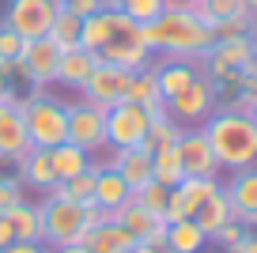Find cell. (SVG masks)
I'll use <instances>...</instances> for the list:
<instances>
[{"instance_id": "cell-1", "label": "cell", "mask_w": 257, "mask_h": 253, "mask_svg": "<svg viewBox=\"0 0 257 253\" xmlns=\"http://www.w3.org/2000/svg\"><path fill=\"white\" fill-rule=\"evenodd\" d=\"M148 49L163 57H185V61H201L204 53L212 49L216 34H212L208 23L193 16V12H167L163 8L152 23L140 27Z\"/></svg>"}, {"instance_id": "cell-2", "label": "cell", "mask_w": 257, "mask_h": 253, "mask_svg": "<svg viewBox=\"0 0 257 253\" xmlns=\"http://www.w3.org/2000/svg\"><path fill=\"white\" fill-rule=\"evenodd\" d=\"M201 129H204V136H208L216 159H219V170L257 166V125L246 117V113L216 110Z\"/></svg>"}, {"instance_id": "cell-3", "label": "cell", "mask_w": 257, "mask_h": 253, "mask_svg": "<svg viewBox=\"0 0 257 253\" xmlns=\"http://www.w3.org/2000/svg\"><path fill=\"white\" fill-rule=\"evenodd\" d=\"M19 113H23L31 148H57L68 140V98L53 91H31L19 98Z\"/></svg>"}, {"instance_id": "cell-4", "label": "cell", "mask_w": 257, "mask_h": 253, "mask_svg": "<svg viewBox=\"0 0 257 253\" xmlns=\"http://www.w3.org/2000/svg\"><path fill=\"white\" fill-rule=\"evenodd\" d=\"M38 215H42V242H46L49 249L76 245V242H83V234L91 230L87 204H76V200L57 197V193H46V197L38 200Z\"/></svg>"}, {"instance_id": "cell-5", "label": "cell", "mask_w": 257, "mask_h": 253, "mask_svg": "<svg viewBox=\"0 0 257 253\" xmlns=\"http://www.w3.org/2000/svg\"><path fill=\"white\" fill-rule=\"evenodd\" d=\"M98 61L117 64V68H125V72L148 68V64H152V49H148L144 34H140V23H133L125 12H117L113 34L102 42V49H98Z\"/></svg>"}, {"instance_id": "cell-6", "label": "cell", "mask_w": 257, "mask_h": 253, "mask_svg": "<svg viewBox=\"0 0 257 253\" xmlns=\"http://www.w3.org/2000/svg\"><path fill=\"white\" fill-rule=\"evenodd\" d=\"M163 106H167V113L185 129L204 125V121L216 113V87H212V79L204 76V72H197V76H193L178 95H170Z\"/></svg>"}, {"instance_id": "cell-7", "label": "cell", "mask_w": 257, "mask_h": 253, "mask_svg": "<svg viewBox=\"0 0 257 253\" xmlns=\"http://www.w3.org/2000/svg\"><path fill=\"white\" fill-rule=\"evenodd\" d=\"M68 144L83 148L91 159L102 155V151H110V144H106V110L102 106L87 102V98H72V102H68Z\"/></svg>"}, {"instance_id": "cell-8", "label": "cell", "mask_w": 257, "mask_h": 253, "mask_svg": "<svg viewBox=\"0 0 257 253\" xmlns=\"http://www.w3.org/2000/svg\"><path fill=\"white\" fill-rule=\"evenodd\" d=\"M148 125H152V110L121 98L117 106L106 110V144L110 148H137L148 140Z\"/></svg>"}, {"instance_id": "cell-9", "label": "cell", "mask_w": 257, "mask_h": 253, "mask_svg": "<svg viewBox=\"0 0 257 253\" xmlns=\"http://www.w3.org/2000/svg\"><path fill=\"white\" fill-rule=\"evenodd\" d=\"M57 12H61L57 0H8V8H4V27L16 31L23 42H34V38H46L49 34Z\"/></svg>"}, {"instance_id": "cell-10", "label": "cell", "mask_w": 257, "mask_h": 253, "mask_svg": "<svg viewBox=\"0 0 257 253\" xmlns=\"http://www.w3.org/2000/svg\"><path fill=\"white\" fill-rule=\"evenodd\" d=\"M57 61H61V49H57L49 38L23 42V53H19V76H27L31 91H49L57 83Z\"/></svg>"}, {"instance_id": "cell-11", "label": "cell", "mask_w": 257, "mask_h": 253, "mask_svg": "<svg viewBox=\"0 0 257 253\" xmlns=\"http://www.w3.org/2000/svg\"><path fill=\"white\" fill-rule=\"evenodd\" d=\"M128 79H133V72L117 68V64L98 61V64H95V72L87 76V83H83L76 95L87 98V102H95V106H102V110H110V106H117L121 98H125Z\"/></svg>"}, {"instance_id": "cell-12", "label": "cell", "mask_w": 257, "mask_h": 253, "mask_svg": "<svg viewBox=\"0 0 257 253\" xmlns=\"http://www.w3.org/2000/svg\"><path fill=\"white\" fill-rule=\"evenodd\" d=\"M110 215H113V219H117L133 238H137V242L152 245V249L167 245V219H163V215H155V212H148V208H144V204H137L133 197H128L121 208H113Z\"/></svg>"}, {"instance_id": "cell-13", "label": "cell", "mask_w": 257, "mask_h": 253, "mask_svg": "<svg viewBox=\"0 0 257 253\" xmlns=\"http://www.w3.org/2000/svg\"><path fill=\"white\" fill-rule=\"evenodd\" d=\"M178 155H182L185 178H219V159H216V151H212V144H208L201 125H189L182 133Z\"/></svg>"}, {"instance_id": "cell-14", "label": "cell", "mask_w": 257, "mask_h": 253, "mask_svg": "<svg viewBox=\"0 0 257 253\" xmlns=\"http://www.w3.org/2000/svg\"><path fill=\"white\" fill-rule=\"evenodd\" d=\"M91 163H106L110 170H117L128 189H140L144 182H152V148H148V144H137V148H110L106 159H91Z\"/></svg>"}, {"instance_id": "cell-15", "label": "cell", "mask_w": 257, "mask_h": 253, "mask_svg": "<svg viewBox=\"0 0 257 253\" xmlns=\"http://www.w3.org/2000/svg\"><path fill=\"white\" fill-rule=\"evenodd\" d=\"M223 193L234 208V219L242 227H257V166L231 170V182L223 185Z\"/></svg>"}, {"instance_id": "cell-16", "label": "cell", "mask_w": 257, "mask_h": 253, "mask_svg": "<svg viewBox=\"0 0 257 253\" xmlns=\"http://www.w3.org/2000/svg\"><path fill=\"white\" fill-rule=\"evenodd\" d=\"M27 151H31V136H27L19 102L16 106H0V163L19 166Z\"/></svg>"}, {"instance_id": "cell-17", "label": "cell", "mask_w": 257, "mask_h": 253, "mask_svg": "<svg viewBox=\"0 0 257 253\" xmlns=\"http://www.w3.org/2000/svg\"><path fill=\"white\" fill-rule=\"evenodd\" d=\"M95 64H98V53H91V49H83V46L64 49L61 61H57V83L64 91H80L87 83V76L95 72Z\"/></svg>"}, {"instance_id": "cell-18", "label": "cell", "mask_w": 257, "mask_h": 253, "mask_svg": "<svg viewBox=\"0 0 257 253\" xmlns=\"http://www.w3.org/2000/svg\"><path fill=\"white\" fill-rule=\"evenodd\" d=\"M83 245H87L91 253H128L137 245V238L128 234L113 215H106L102 223H95V227L83 234Z\"/></svg>"}, {"instance_id": "cell-19", "label": "cell", "mask_w": 257, "mask_h": 253, "mask_svg": "<svg viewBox=\"0 0 257 253\" xmlns=\"http://www.w3.org/2000/svg\"><path fill=\"white\" fill-rule=\"evenodd\" d=\"M152 72H155V79H159L163 102H167L170 95H178V91H182L185 83L201 72V61H185V57H159V61H152Z\"/></svg>"}, {"instance_id": "cell-20", "label": "cell", "mask_w": 257, "mask_h": 253, "mask_svg": "<svg viewBox=\"0 0 257 253\" xmlns=\"http://www.w3.org/2000/svg\"><path fill=\"white\" fill-rule=\"evenodd\" d=\"M16 170H19V182L31 185V189H38L42 197H46V193L57 185L53 163H49V148H31V151L23 155V163L16 166Z\"/></svg>"}, {"instance_id": "cell-21", "label": "cell", "mask_w": 257, "mask_h": 253, "mask_svg": "<svg viewBox=\"0 0 257 253\" xmlns=\"http://www.w3.org/2000/svg\"><path fill=\"white\" fill-rule=\"evenodd\" d=\"M128 197H133V189L125 185V178H121L117 170H110L106 163H98V174H95V200H91V204L102 208V212H113V208H121Z\"/></svg>"}, {"instance_id": "cell-22", "label": "cell", "mask_w": 257, "mask_h": 253, "mask_svg": "<svg viewBox=\"0 0 257 253\" xmlns=\"http://www.w3.org/2000/svg\"><path fill=\"white\" fill-rule=\"evenodd\" d=\"M234 219V208H231V200H227V193H223V185H219L216 193H212L208 200H204L197 212H193V223L208 234V242H212V234H216L223 223H231Z\"/></svg>"}, {"instance_id": "cell-23", "label": "cell", "mask_w": 257, "mask_h": 253, "mask_svg": "<svg viewBox=\"0 0 257 253\" xmlns=\"http://www.w3.org/2000/svg\"><path fill=\"white\" fill-rule=\"evenodd\" d=\"M125 98L128 102H137V106H148V110H163V91H159V79H155L152 64L140 72H133V79H128V87H125Z\"/></svg>"}, {"instance_id": "cell-24", "label": "cell", "mask_w": 257, "mask_h": 253, "mask_svg": "<svg viewBox=\"0 0 257 253\" xmlns=\"http://www.w3.org/2000/svg\"><path fill=\"white\" fill-rule=\"evenodd\" d=\"M49 163H53V174L57 182H68V178H76L80 170H87L91 166V155L83 148H76V144H57V148H49Z\"/></svg>"}, {"instance_id": "cell-25", "label": "cell", "mask_w": 257, "mask_h": 253, "mask_svg": "<svg viewBox=\"0 0 257 253\" xmlns=\"http://www.w3.org/2000/svg\"><path fill=\"white\" fill-rule=\"evenodd\" d=\"M152 178H155L159 185H167V189H174V185L185 178V166H182V155H178V144L152 151Z\"/></svg>"}, {"instance_id": "cell-26", "label": "cell", "mask_w": 257, "mask_h": 253, "mask_svg": "<svg viewBox=\"0 0 257 253\" xmlns=\"http://www.w3.org/2000/svg\"><path fill=\"white\" fill-rule=\"evenodd\" d=\"M167 245L174 253H201L208 245V234L193 219H178V223H167Z\"/></svg>"}, {"instance_id": "cell-27", "label": "cell", "mask_w": 257, "mask_h": 253, "mask_svg": "<svg viewBox=\"0 0 257 253\" xmlns=\"http://www.w3.org/2000/svg\"><path fill=\"white\" fill-rule=\"evenodd\" d=\"M8 219H12V227H16V242H42V215H38V204L19 200V204L8 212Z\"/></svg>"}, {"instance_id": "cell-28", "label": "cell", "mask_w": 257, "mask_h": 253, "mask_svg": "<svg viewBox=\"0 0 257 253\" xmlns=\"http://www.w3.org/2000/svg\"><path fill=\"white\" fill-rule=\"evenodd\" d=\"M95 174H98V163H91L87 170H80L76 178H68V182H57L49 193H57V197H68V200H76V204H91V200H95Z\"/></svg>"}, {"instance_id": "cell-29", "label": "cell", "mask_w": 257, "mask_h": 253, "mask_svg": "<svg viewBox=\"0 0 257 253\" xmlns=\"http://www.w3.org/2000/svg\"><path fill=\"white\" fill-rule=\"evenodd\" d=\"M80 34H83V19L76 16V12H64V8H61L46 38H49V42H53V46L64 53V49H76V46H80Z\"/></svg>"}, {"instance_id": "cell-30", "label": "cell", "mask_w": 257, "mask_h": 253, "mask_svg": "<svg viewBox=\"0 0 257 253\" xmlns=\"http://www.w3.org/2000/svg\"><path fill=\"white\" fill-rule=\"evenodd\" d=\"M182 133H185V125H178L174 117H170L167 113V106H163V110H155L152 113V125H148V148H170V144H178L182 140Z\"/></svg>"}, {"instance_id": "cell-31", "label": "cell", "mask_w": 257, "mask_h": 253, "mask_svg": "<svg viewBox=\"0 0 257 253\" xmlns=\"http://www.w3.org/2000/svg\"><path fill=\"white\" fill-rule=\"evenodd\" d=\"M167 197H170V189H167V185H159L155 178H152V182H144L140 189H133V200H137V204H144L148 212H155V215H163Z\"/></svg>"}, {"instance_id": "cell-32", "label": "cell", "mask_w": 257, "mask_h": 253, "mask_svg": "<svg viewBox=\"0 0 257 253\" xmlns=\"http://www.w3.org/2000/svg\"><path fill=\"white\" fill-rule=\"evenodd\" d=\"M117 12H125V16L133 19V23H140V27H144V23H152V19L163 12V0H125V4H121Z\"/></svg>"}, {"instance_id": "cell-33", "label": "cell", "mask_w": 257, "mask_h": 253, "mask_svg": "<svg viewBox=\"0 0 257 253\" xmlns=\"http://www.w3.org/2000/svg\"><path fill=\"white\" fill-rule=\"evenodd\" d=\"M19 200H27L23 197V182L12 178V174H0V212H12Z\"/></svg>"}, {"instance_id": "cell-34", "label": "cell", "mask_w": 257, "mask_h": 253, "mask_svg": "<svg viewBox=\"0 0 257 253\" xmlns=\"http://www.w3.org/2000/svg\"><path fill=\"white\" fill-rule=\"evenodd\" d=\"M19 53H23V38L0 23V61H19Z\"/></svg>"}, {"instance_id": "cell-35", "label": "cell", "mask_w": 257, "mask_h": 253, "mask_svg": "<svg viewBox=\"0 0 257 253\" xmlns=\"http://www.w3.org/2000/svg\"><path fill=\"white\" fill-rule=\"evenodd\" d=\"M242 234H246V227H242L238 219H231V223H223V227H219L216 234H212V242H219V245H223V249H231V245L238 242Z\"/></svg>"}, {"instance_id": "cell-36", "label": "cell", "mask_w": 257, "mask_h": 253, "mask_svg": "<svg viewBox=\"0 0 257 253\" xmlns=\"http://www.w3.org/2000/svg\"><path fill=\"white\" fill-rule=\"evenodd\" d=\"M57 4H61L64 12H76L80 19H87V16H95L98 8H106L102 0H57Z\"/></svg>"}, {"instance_id": "cell-37", "label": "cell", "mask_w": 257, "mask_h": 253, "mask_svg": "<svg viewBox=\"0 0 257 253\" xmlns=\"http://www.w3.org/2000/svg\"><path fill=\"white\" fill-rule=\"evenodd\" d=\"M227 253H257V227H246V234H242Z\"/></svg>"}, {"instance_id": "cell-38", "label": "cell", "mask_w": 257, "mask_h": 253, "mask_svg": "<svg viewBox=\"0 0 257 253\" xmlns=\"http://www.w3.org/2000/svg\"><path fill=\"white\" fill-rule=\"evenodd\" d=\"M0 253H53L46 242H12V245H4Z\"/></svg>"}, {"instance_id": "cell-39", "label": "cell", "mask_w": 257, "mask_h": 253, "mask_svg": "<svg viewBox=\"0 0 257 253\" xmlns=\"http://www.w3.org/2000/svg\"><path fill=\"white\" fill-rule=\"evenodd\" d=\"M12 242H16V227H12L8 212H0V249H4V245H12Z\"/></svg>"}, {"instance_id": "cell-40", "label": "cell", "mask_w": 257, "mask_h": 253, "mask_svg": "<svg viewBox=\"0 0 257 253\" xmlns=\"http://www.w3.org/2000/svg\"><path fill=\"white\" fill-rule=\"evenodd\" d=\"M19 102V91L12 87L8 79H0V106H16Z\"/></svg>"}, {"instance_id": "cell-41", "label": "cell", "mask_w": 257, "mask_h": 253, "mask_svg": "<svg viewBox=\"0 0 257 253\" xmlns=\"http://www.w3.org/2000/svg\"><path fill=\"white\" fill-rule=\"evenodd\" d=\"M193 4H197V0H163L167 12H193Z\"/></svg>"}, {"instance_id": "cell-42", "label": "cell", "mask_w": 257, "mask_h": 253, "mask_svg": "<svg viewBox=\"0 0 257 253\" xmlns=\"http://www.w3.org/2000/svg\"><path fill=\"white\" fill-rule=\"evenodd\" d=\"M246 72L257 79V34H253V46H249V61H246Z\"/></svg>"}, {"instance_id": "cell-43", "label": "cell", "mask_w": 257, "mask_h": 253, "mask_svg": "<svg viewBox=\"0 0 257 253\" xmlns=\"http://www.w3.org/2000/svg\"><path fill=\"white\" fill-rule=\"evenodd\" d=\"M53 253H91L83 242H76V245H61V249H53Z\"/></svg>"}, {"instance_id": "cell-44", "label": "cell", "mask_w": 257, "mask_h": 253, "mask_svg": "<svg viewBox=\"0 0 257 253\" xmlns=\"http://www.w3.org/2000/svg\"><path fill=\"white\" fill-rule=\"evenodd\" d=\"M128 253H155V249H152V245H144V242H137V245H133Z\"/></svg>"}, {"instance_id": "cell-45", "label": "cell", "mask_w": 257, "mask_h": 253, "mask_svg": "<svg viewBox=\"0 0 257 253\" xmlns=\"http://www.w3.org/2000/svg\"><path fill=\"white\" fill-rule=\"evenodd\" d=\"M242 8H246V12H253V16H257V0H242Z\"/></svg>"}, {"instance_id": "cell-46", "label": "cell", "mask_w": 257, "mask_h": 253, "mask_svg": "<svg viewBox=\"0 0 257 253\" xmlns=\"http://www.w3.org/2000/svg\"><path fill=\"white\" fill-rule=\"evenodd\" d=\"M106 8H121V4H125V0H102Z\"/></svg>"}, {"instance_id": "cell-47", "label": "cell", "mask_w": 257, "mask_h": 253, "mask_svg": "<svg viewBox=\"0 0 257 253\" xmlns=\"http://www.w3.org/2000/svg\"><path fill=\"white\" fill-rule=\"evenodd\" d=\"M246 117H249V121H253V125H257V106H253V110H249V113H246Z\"/></svg>"}, {"instance_id": "cell-48", "label": "cell", "mask_w": 257, "mask_h": 253, "mask_svg": "<svg viewBox=\"0 0 257 253\" xmlns=\"http://www.w3.org/2000/svg\"><path fill=\"white\" fill-rule=\"evenodd\" d=\"M155 253H174V249H170V245H159V249H155Z\"/></svg>"}]
</instances>
